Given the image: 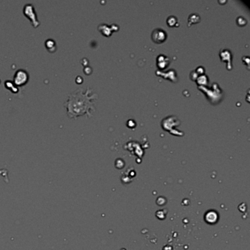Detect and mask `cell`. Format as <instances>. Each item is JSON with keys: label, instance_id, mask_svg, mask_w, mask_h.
Instances as JSON below:
<instances>
[{"label": "cell", "instance_id": "obj_1", "mask_svg": "<svg viewBox=\"0 0 250 250\" xmlns=\"http://www.w3.org/2000/svg\"><path fill=\"white\" fill-rule=\"evenodd\" d=\"M90 90L87 89L86 92L81 90H76L69 95L68 99L65 103L67 113L71 118H76L79 115L90 113L93 111V101L95 95H90Z\"/></svg>", "mask_w": 250, "mask_h": 250}, {"label": "cell", "instance_id": "obj_2", "mask_svg": "<svg viewBox=\"0 0 250 250\" xmlns=\"http://www.w3.org/2000/svg\"><path fill=\"white\" fill-rule=\"evenodd\" d=\"M24 13L25 14L26 17H28L29 19L31 20L32 24L35 27L39 25V22L37 18V16L35 11V8L32 4H27L24 6Z\"/></svg>", "mask_w": 250, "mask_h": 250}, {"label": "cell", "instance_id": "obj_3", "mask_svg": "<svg viewBox=\"0 0 250 250\" xmlns=\"http://www.w3.org/2000/svg\"><path fill=\"white\" fill-rule=\"evenodd\" d=\"M28 80V73L25 70L19 69L14 75V82L16 85H23Z\"/></svg>", "mask_w": 250, "mask_h": 250}, {"label": "cell", "instance_id": "obj_4", "mask_svg": "<svg viewBox=\"0 0 250 250\" xmlns=\"http://www.w3.org/2000/svg\"><path fill=\"white\" fill-rule=\"evenodd\" d=\"M167 38V33L162 29H155L152 32V39L155 43L160 44L164 41Z\"/></svg>", "mask_w": 250, "mask_h": 250}, {"label": "cell", "instance_id": "obj_5", "mask_svg": "<svg viewBox=\"0 0 250 250\" xmlns=\"http://www.w3.org/2000/svg\"><path fill=\"white\" fill-rule=\"evenodd\" d=\"M176 21H177V19H176L175 16H170L167 19V23L169 26H174L176 23Z\"/></svg>", "mask_w": 250, "mask_h": 250}]
</instances>
